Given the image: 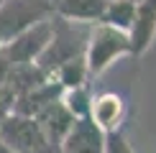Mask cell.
<instances>
[{"mask_svg": "<svg viewBox=\"0 0 156 153\" xmlns=\"http://www.w3.org/2000/svg\"><path fill=\"white\" fill-rule=\"evenodd\" d=\"M0 143L13 153H62L59 145H54L41 130V125L34 117L23 115H8L0 125Z\"/></svg>", "mask_w": 156, "mask_h": 153, "instance_id": "3957f363", "label": "cell"}, {"mask_svg": "<svg viewBox=\"0 0 156 153\" xmlns=\"http://www.w3.org/2000/svg\"><path fill=\"white\" fill-rule=\"evenodd\" d=\"M120 56H131V36L102 23L92 25L87 36V46H84V64H87L90 76L102 74Z\"/></svg>", "mask_w": 156, "mask_h": 153, "instance_id": "6da1fadb", "label": "cell"}, {"mask_svg": "<svg viewBox=\"0 0 156 153\" xmlns=\"http://www.w3.org/2000/svg\"><path fill=\"white\" fill-rule=\"evenodd\" d=\"M108 0H51L54 18L80 25H97L105 13Z\"/></svg>", "mask_w": 156, "mask_h": 153, "instance_id": "ba28073f", "label": "cell"}, {"mask_svg": "<svg viewBox=\"0 0 156 153\" xmlns=\"http://www.w3.org/2000/svg\"><path fill=\"white\" fill-rule=\"evenodd\" d=\"M62 153H105V133L90 117L74 120L69 133L59 143Z\"/></svg>", "mask_w": 156, "mask_h": 153, "instance_id": "8992f818", "label": "cell"}, {"mask_svg": "<svg viewBox=\"0 0 156 153\" xmlns=\"http://www.w3.org/2000/svg\"><path fill=\"white\" fill-rule=\"evenodd\" d=\"M54 18L51 0H3L0 5V49L36 23Z\"/></svg>", "mask_w": 156, "mask_h": 153, "instance_id": "7a4b0ae2", "label": "cell"}, {"mask_svg": "<svg viewBox=\"0 0 156 153\" xmlns=\"http://www.w3.org/2000/svg\"><path fill=\"white\" fill-rule=\"evenodd\" d=\"M105 153H136V151L126 140L123 130H118V133H108L105 135Z\"/></svg>", "mask_w": 156, "mask_h": 153, "instance_id": "4fadbf2b", "label": "cell"}, {"mask_svg": "<svg viewBox=\"0 0 156 153\" xmlns=\"http://www.w3.org/2000/svg\"><path fill=\"white\" fill-rule=\"evenodd\" d=\"M131 56H144L156 38V0H141L136 5V18L131 25Z\"/></svg>", "mask_w": 156, "mask_h": 153, "instance_id": "52a82bcc", "label": "cell"}, {"mask_svg": "<svg viewBox=\"0 0 156 153\" xmlns=\"http://www.w3.org/2000/svg\"><path fill=\"white\" fill-rule=\"evenodd\" d=\"M90 120L100 127L102 133H118L123 130L126 120V100L118 92H100L92 94V107H90Z\"/></svg>", "mask_w": 156, "mask_h": 153, "instance_id": "5b68a950", "label": "cell"}, {"mask_svg": "<svg viewBox=\"0 0 156 153\" xmlns=\"http://www.w3.org/2000/svg\"><path fill=\"white\" fill-rule=\"evenodd\" d=\"M62 105L69 110L74 120L90 117V107H92V92L90 87H77V89H67L62 94Z\"/></svg>", "mask_w": 156, "mask_h": 153, "instance_id": "7c38bea8", "label": "cell"}, {"mask_svg": "<svg viewBox=\"0 0 156 153\" xmlns=\"http://www.w3.org/2000/svg\"><path fill=\"white\" fill-rule=\"evenodd\" d=\"M0 5H3V0H0Z\"/></svg>", "mask_w": 156, "mask_h": 153, "instance_id": "2e32d148", "label": "cell"}, {"mask_svg": "<svg viewBox=\"0 0 156 153\" xmlns=\"http://www.w3.org/2000/svg\"><path fill=\"white\" fill-rule=\"evenodd\" d=\"M0 153H13V151H10V148H5V145L0 143Z\"/></svg>", "mask_w": 156, "mask_h": 153, "instance_id": "9a60e30c", "label": "cell"}, {"mask_svg": "<svg viewBox=\"0 0 156 153\" xmlns=\"http://www.w3.org/2000/svg\"><path fill=\"white\" fill-rule=\"evenodd\" d=\"M36 123L41 125V130L46 133V138L51 140L54 145H59L64 135L69 133V127L74 125V117L69 115V110L62 105V100H56V102H51V105L46 107V110H41L38 112V117H36Z\"/></svg>", "mask_w": 156, "mask_h": 153, "instance_id": "9c48e42d", "label": "cell"}, {"mask_svg": "<svg viewBox=\"0 0 156 153\" xmlns=\"http://www.w3.org/2000/svg\"><path fill=\"white\" fill-rule=\"evenodd\" d=\"M133 18H136V5L133 3H128V0H108L100 23L110 25V28H118L123 33H131Z\"/></svg>", "mask_w": 156, "mask_h": 153, "instance_id": "30bf717a", "label": "cell"}, {"mask_svg": "<svg viewBox=\"0 0 156 153\" xmlns=\"http://www.w3.org/2000/svg\"><path fill=\"white\" fill-rule=\"evenodd\" d=\"M13 102H16V94L8 87H0V125L5 123L8 115H13Z\"/></svg>", "mask_w": 156, "mask_h": 153, "instance_id": "5bb4252c", "label": "cell"}, {"mask_svg": "<svg viewBox=\"0 0 156 153\" xmlns=\"http://www.w3.org/2000/svg\"><path fill=\"white\" fill-rule=\"evenodd\" d=\"M49 41H51V18L44 23H36L26 33L16 36L10 43H5L0 49V54L5 56V61L10 66H26V64H36L41 59V54L46 51Z\"/></svg>", "mask_w": 156, "mask_h": 153, "instance_id": "277c9868", "label": "cell"}, {"mask_svg": "<svg viewBox=\"0 0 156 153\" xmlns=\"http://www.w3.org/2000/svg\"><path fill=\"white\" fill-rule=\"evenodd\" d=\"M51 79H54L56 84L64 89V92H67V89H77V87H87L90 72H87V64H84V56L62 64V66L54 72Z\"/></svg>", "mask_w": 156, "mask_h": 153, "instance_id": "8fae6325", "label": "cell"}]
</instances>
